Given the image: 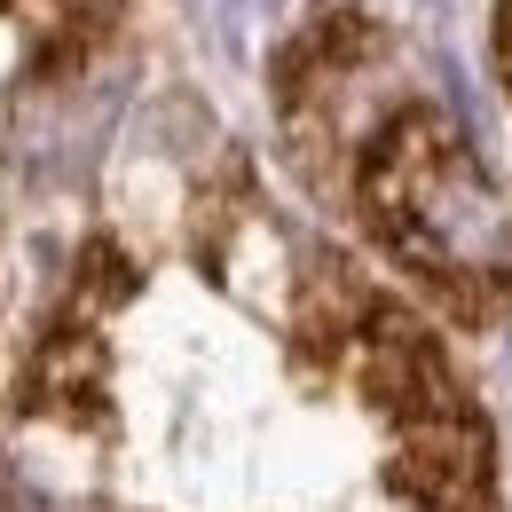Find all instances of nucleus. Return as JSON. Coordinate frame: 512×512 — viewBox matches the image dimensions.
I'll return each mask as SVG.
<instances>
[{
    "mask_svg": "<svg viewBox=\"0 0 512 512\" xmlns=\"http://www.w3.org/2000/svg\"><path fill=\"white\" fill-rule=\"evenodd\" d=\"M379 205L394 213V237L402 253H418L442 276H497L505 260V229H497V205L481 190V174L457 166V150H442L434 134H394L379 174Z\"/></svg>",
    "mask_w": 512,
    "mask_h": 512,
    "instance_id": "obj_1",
    "label": "nucleus"
}]
</instances>
